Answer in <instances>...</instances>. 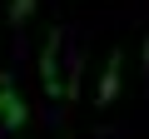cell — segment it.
<instances>
[{
  "instance_id": "obj_1",
  "label": "cell",
  "mask_w": 149,
  "mask_h": 139,
  "mask_svg": "<svg viewBox=\"0 0 149 139\" xmlns=\"http://www.w3.org/2000/svg\"><path fill=\"white\" fill-rule=\"evenodd\" d=\"M40 90H45V99H55V104H65V80H60V30H50L45 35V45H40Z\"/></svg>"
},
{
  "instance_id": "obj_4",
  "label": "cell",
  "mask_w": 149,
  "mask_h": 139,
  "mask_svg": "<svg viewBox=\"0 0 149 139\" xmlns=\"http://www.w3.org/2000/svg\"><path fill=\"white\" fill-rule=\"evenodd\" d=\"M30 15H35V0H10V25H15V30H25Z\"/></svg>"
},
{
  "instance_id": "obj_3",
  "label": "cell",
  "mask_w": 149,
  "mask_h": 139,
  "mask_svg": "<svg viewBox=\"0 0 149 139\" xmlns=\"http://www.w3.org/2000/svg\"><path fill=\"white\" fill-rule=\"evenodd\" d=\"M119 85H124V50L114 45L109 60H104V70H100V85H95V109H109L119 99Z\"/></svg>"
},
{
  "instance_id": "obj_5",
  "label": "cell",
  "mask_w": 149,
  "mask_h": 139,
  "mask_svg": "<svg viewBox=\"0 0 149 139\" xmlns=\"http://www.w3.org/2000/svg\"><path fill=\"white\" fill-rule=\"evenodd\" d=\"M139 70L149 75V35H144V50H139Z\"/></svg>"
},
{
  "instance_id": "obj_2",
  "label": "cell",
  "mask_w": 149,
  "mask_h": 139,
  "mask_svg": "<svg viewBox=\"0 0 149 139\" xmlns=\"http://www.w3.org/2000/svg\"><path fill=\"white\" fill-rule=\"evenodd\" d=\"M25 124H30V104L20 99L15 80L0 70V129H5V134H15V129H25Z\"/></svg>"
}]
</instances>
